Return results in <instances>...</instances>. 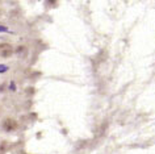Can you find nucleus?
I'll return each instance as SVG.
<instances>
[{"label": "nucleus", "mask_w": 155, "mask_h": 154, "mask_svg": "<svg viewBox=\"0 0 155 154\" xmlns=\"http://www.w3.org/2000/svg\"><path fill=\"white\" fill-rule=\"evenodd\" d=\"M8 70V66H5V65H0V72H5Z\"/></svg>", "instance_id": "obj_4"}, {"label": "nucleus", "mask_w": 155, "mask_h": 154, "mask_svg": "<svg viewBox=\"0 0 155 154\" xmlns=\"http://www.w3.org/2000/svg\"><path fill=\"white\" fill-rule=\"evenodd\" d=\"M3 128H4V130H7V132H11V130H13V129L17 128V122L15 120H11V119H8V120H5L4 122H3Z\"/></svg>", "instance_id": "obj_2"}, {"label": "nucleus", "mask_w": 155, "mask_h": 154, "mask_svg": "<svg viewBox=\"0 0 155 154\" xmlns=\"http://www.w3.org/2000/svg\"><path fill=\"white\" fill-rule=\"evenodd\" d=\"M57 2L58 0H46V4H48L49 7H54L57 4Z\"/></svg>", "instance_id": "obj_3"}, {"label": "nucleus", "mask_w": 155, "mask_h": 154, "mask_svg": "<svg viewBox=\"0 0 155 154\" xmlns=\"http://www.w3.org/2000/svg\"><path fill=\"white\" fill-rule=\"evenodd\" d=\"M0 32H8V28H5V26H0Z\"/></svg>", "instance_id": "obj_5"}, {"label": "nucleus", "mask_w": 155, "mask_h": 154, "mask_svg": "<svg viewBox=\"0 0 155 154\" xmlns=\"http://www.w3.org/2000/svg\"><path fill=\"white\" fill-rule=\"evenodd\" d=\"M9 87H11V90H13V91L16 90V86H15V83H11V86H9Z\"/></svg>", "instance_id": "obj_6"}, {"label": "nucleus", "mask_w": 155, "mask_h": 154, "mask_svg": "<svg viewBox=\"0 0 155 154\" xmlns=\"http://www.w3.org/2000/svg\"><path fill=\"white\" fill-rule=\"evenodd\" d=\"M0 49H2L0 50V54H2L3 58H8V57H11L13 54V46H11L9 44L2 45V48Z\"/></svg>", "instance_id": "obj_1"}]
</instances>
